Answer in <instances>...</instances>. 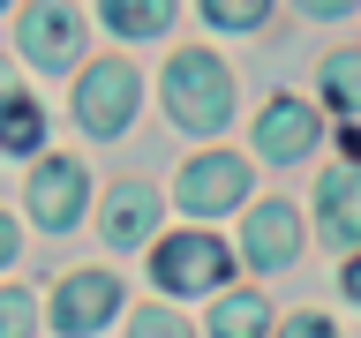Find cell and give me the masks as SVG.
<instances>
[{"label":"cell","instance_id":"6da1fadb","mask_svg":"<svg viewBox=\"0 0 361 338\" xmlns=\"http://www.w3.org/2000/svg\"><path fill=\"white\" fill-rule=\"evenodd\" d=\"M166 113H173L180 128H226V113H233V75H226L211 53H173V68H166Z\"/></svg>","mask_w":361,"mask_h":338},{"label":"cell","instance_id":"7a4b0ae2","mask_svg":"<svg viewBox=\"0 0 361 338\" xmlns=\"http://www.w3.org/2000/svg\"><path fill=\"white\" fill-rule=\"evenodd\" d=\"M135 68L128 61H98V68H83V90H75V120H83L90 135H121L135 120Z\"/></svg>","mask_w":361,"mask_h":338},{"label":"cell","instance_id":"3957f363","mask_svg":"<svg viewBox=\"0 0 361 338\" xmlns=\"http://www.w3.org/2000/svg\"><path fill=\"white\" fill-rule=\"evenodd\" d=\"M226 270H233V256H226V241H211V233H173V241L151 256V278L166 293H203V286H219Z\"/></svg>","mask_w":361,"mask_h":338},{"label":"cell","instance_id":"277c9868","mask_svg":"<svg viewBox=\"0 0 361 338\" xmlns=\"http://www.w3.org/2000/svg\"><path fill=\"white\" fill-rule=\"evenodd\" d=\"M30 218L53 225V233L83 218V165L75 158H45L38 173H30Z\"/></svg>","mask_w":361,"mask_h":338},{"label":"cell","instance_id":"5b68a950","mask_svg":"<svg viewBox=\"0 0 361 338\" xmlns=\"http://www.w3.org/2000/svg\"><path fill=\"white\" fill-rule=\"evenodd\" d=\"M248 196V165L241 158H196V165H188V173H180V211H203V218H211V211H233V203Z\"/></svg>","mask_w":361,"mask_h":338},{"label":"cell","instance_id":"8992f818","mask_svg":"<svg viewBox=\"0 0 361 338\" xmlns=\"http://www.w3.org/2000/svg\"><path fill=\"white\" fill-rule=\"evenodd\" d=\"M113 308H121V286H113L106 270H75V278H61V293H53V323L75 331V338L98 331Z\"/></svg>","mask_w":361,"mask_h":338},{"label":"cell","instance_id":"52a82bcc","mask_svg":"<svg viewBox=\"0 0 361 338\" xmlns=\"http://www.w3.org/2000/svg\"><path fill=\"white\" fill-rule=\"evenodd\" d=\"M241 248H248V263H264V270L293 263V256H301V218H293L286 203H256V211H248Z\"/></svg>","mask_w":361,"mask_h":338},{"label":"cell","instance_id":"ba28073f","mask_svg":"<svg viewBox=\"0 0 361 338\" xmlns=\"http://www.w3.org/2000/svg\"><path fill=\"white\" fill-rule=\"evenodd\" d=\"M256 143H264V158L286 165V158H301V151L316 143V113L301 106V98H271L264 120H256Z\"/></svg>","mask_w":361,"mask_h":338},{"label":"cell","instance_id":"9c48e42d","mask_svg":"<svg viewBox=\"0 0 361 338\" xmlns=\"http://www.w3.org/2000/svg\"><path fill=\"white\" fill-rule=\"evenodd\" d=\"M316 196H324V233L338 248H361V165H331Z\"/></svg>","mask_w":361,"mask_h":338},{"label":"cell","instance_id":"30bf717a","mask_svg":"<svg viewBox=\"0 0 361 338\" xmlns=\"http://www.w3.org/2000/svg\"><path fill=\"white\" fill-rule=\"evenodd\" d=\"M23 53L38 68H61L68 53H75V15H68V8H30V15H23Z\"/></svg>","mask_w":361,"mask_h":338},{"label":"cell","instance_id":"8fae6325","mask_svg":"<svg viewBox=\"0 0 361 338\" xmlns=\"http://www.w3.org/2000/svg\"><path fill=\"white\" fill-rule=\"evenodd\" d=\"M38 135H45V113L30 106V90L0 68V151H38Z\"/></svg>","mask_w":361,"mask_h":338},{"label":"cell","instance_id":"7c38bea8","mask_svg":"<svg viewBox=\"0 0 361 338\" xmlns=\"http://www.w3.org/2000/svg\"><path fill=\"white\" fill-rule=\"evenodd\" d=\"M151 225H158V196L143 188V180H128V188H113V203H106V241H113V248L143 241Z\"/></svg>","mask_w":361,"mask_h":338},{"label":"cell","instance_id":"4fadbf2b","mask_svg":"<svg viewBox=\"0 0 361 338\" xmlns=\"http://www.w3.org/2000/svg\"><path fill=\"white\" fill-rule=\"evenodd\" d=\"M98 15H106V30H121V38H158L166 15H180V8H166V0H106Z\"/></svg>","mask_w":361,"mask_h":338},{"label":"cell","instance_id":"5bb4252c","mask_svg":"<svg viewBox=\"0 0 361 338\" xmlns=\"http://www.w3.org/2000/svg\"><path fill=\"white\" fill-rule=\"evenodd\" d=\"M264 301L256 293H226L219 308H211V338H264Z\"/></svg>","mask_w":361,"mask_h":338},{"label":"cell","instance_id":"9a60e30c","mask_svg":"<svg viewBox=\"0 0 361 338\" xmlns=\"http://www.w3.org/2000/svg\"><path fill=\"white\" fill-rule=\"evenodd\" d=\"M324 98L338 113H361V53H331L324 61Z\"/></svg>","mask_w":361,"mask_h":338},{"label":"cell","instance_id":"2e32d148","mask_svg":"<svg viewBox=\"0 0 361 338\" xmlns=\"http://www.w3.org/2000/svg\"><path fill=\"white\" fill-rule=\"evenodd\" d=\"M203 15L219 23V30H256L271 8H264V0H203Z\"/></svg>","mask_w":361,"mask_h":338},{"label":"cell","instance_id":"e0dca14e","mask_svg":"<svg viewBox=\"0 0 361 338\" xmlns=\"http://www.w3.org/2000/svg\"><path fill=\"white\" fill-rule=\"evenodd\" d=\"M30 323H38V308H30V293H0V338H30Z\"/></svg>","mask_w":361,"mask_h":338},{"label":"cell","instance_id":"ac0fdd59","mask_svg":"<svg viewBox=\"0 0 361 338\" xmlns=\"http://www.w3.org/2000/svg\"><path fill=\"white\" fill-rule=\"evenodd\" d=\"M128 338H188V323H180V315H166V308H135Z\"/></svg>","mask_w":361,"mask_h":338},{"label":"cell","instance_id":"d6986e66","mask_svg":"<svg viewBox=\"0 0 361 338\" xmlns=\"http://www.w3.org/2000/svg\"><path fill=\"white\" fill-rule=\"evenodd\" d=\"M279 338H338V331H331V323H324V315H293V323H286V331H279Z\"/></svg>","mask_w":361,"mask_h":338},{"label":"cell","instance_id":"ffe728a7","mask_svg":"<svg viewBox=\"0 0 361 338\" xmlns=\"http://www.w3.org/2000/svg\"><path fill=\"white\" fill-rule=\"evenodd\" d=\"M338 286H346V301H361V256H354L346 270H338Z\"/></svg>","mask_w":361,"mask_h":338},{"label":"cell","instance_id":"44dd1931","mask_svg":"<svg viewBox=\"0 0 361 338\" xmlns=\"http://www.w3.org/2000/svg\"><path fill=\"white\" fill-rule=\"evenodd\" d=\"M8 256H16V225L0 218V263H8Z\"/></svg>","mask_w":361,"mask_h":338}]
</instances>
